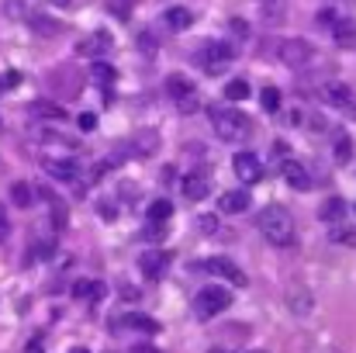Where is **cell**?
<instances>
[{"mask_svg": "<svg viewBox=\"0 0 356 353\" xmlns=\"http://www.w3.org/2000/svg\"><path fill=\"white\" fill-rule=\"evenodd\" d=\"M256 229L270 246H291L294 242V219L284 205H266L256 215Z\"/></svg>", "mask_w": 356, "mask_h": 353, "instance_id": "cell-1", "label": "cell"}, {"mask_svg": "<svg viewBox=\"0 0 356 353\" xmlns=\"http://www.w3.org/2000/svg\"><path fill=\"white\" fill-rule=\"evenodd\" d=\"M208 115H211V125H215V135L225 139V142H242L252 132L249 118L242 111H236V108H211Z\"/></svg>", "mask_w": 356, "mask_h": 353, "instance_id": "cell-2", "label": "cell"}, {"mask_svg": "<svg viewBox=\"0 0 356 353\" xmlns=\"http://www.w3.org/2000/svg\"><path fill=\"white\" fill-rule=\"evenodd\" d=\"M197 63H201L204 73L218 77V73H225V70L236 63V49H232L229 42H208V45L197 52Z\"/></svg>", "mask_w": 356, "mask_h": 353, "instance_id": "cell-3", "label": "cell"}, {"mask_svg": "<svg viewBox=\"0 0 356 353\" xmlns=\"http://www.w3.org/2000/svg\"><path fill=\"white\" fill-rule=\"evenodd\" d=\"M229 305H232V295L225 291V288H201L197 291V298H194V312L201 315V319H211V315H222V312H229Z\"/></svg>", "mask_w": 356, "mask_h": 353, "instance_id": "cell-4", "label": "cell"}, {"mask_svg": "<svg viewBox=\"0 0 356 353\" xmlns=\"http://www.w3.org/2000/svg\"><path fill=\"white\" fill-rule=\"evenodd\" d=\"M277 56H280V63H284V66H291V70H305V66L312 63L315 49H312L305 38H284V42H280V49H277Z\"/></svg>", "mask_w": 356, "mask_h": 353, "instance_id": "cell-5", "label": "cell"}, {"mask_svg": "<svg viewBox=\"0 0 356 353\" xmlns=\"http://www.w3.org/2000/svg\"><path fill=\"white\" fill-rule=\"evenodd\" d=\"M166 91H170V97L180 104L184 115L197 111V87H194V80H187L184 73H173V77L166 80Z\"/></svg>", "mask_w": 356, "mask_h": 353, "instance_id": "cell-6", "label": "cell"}, {"mask_svg": "<svg viewBox=\"0 0 356 353\" xmlns=\"http://www.w3.org/2000/svg\"><path fill=\"white\" fill-rule=\"evenodd\" d=\"M197 267H201L204 274H215V277H225V281H232L236 288H245V274L238 270L229 256H208V260H201Z\"/></svg>", "mask_w": 356, "mask_h": 353, "instance_id": "cell-7", "label": "cell"}, {"mask_svg": "<svg viewBox=\"0 0 356 353\" xmlns=\"http://www.w3.org/2000/svg\"><path fill=\"white\" fill-rule=\"evenodd\" d=\"M166 267H170V253H166V249H145V253L138 256V270H142L149 281H159V277L166 274Z\"/></svg>", "mask_w": 356, "mask_h": 353, "instance_id": "cell-8", "label": "cell"}, {"mask_svg": "<svg viewBox=\"0 0 356 353\" xmlns=\"http://www.w3.org/2000/svg\"><path fill=\"white\" fill-rule=\"evenodd\" d=\"M232 170H236V177L242 180V184H256V180L263 177V166H259L256 152H236Z\"/></svg>", "mask_w": 356, "mask_h": 353, "instance_id": "cell-9", "label": "cell"}, {"mask_svg": "<svg viewBox=\"0 0 356 353\" xmlns=\"http://www.w3.org/2000/svg\"><path fill=\"white\" fill-rule=\"evenodd\" d=\"M280 173H284V180H287L294 191H308V187H312V173H308L305 163H298V159H284V163H280Z\"/></svg>", "mask_w": 356, "mask_h": 353, "instance_id": "cell-10", "label": "cell"}, {"mask_svg": "<svg viewBox=\"0 0 356 353\" xmlns=\"http://www.w3.org/2000/svg\"><path fill=\"white\" fill-rule=\"evenodd\" d=\"M111 326H115V329H118V326H131L135 333H145V336H156V333H159V322H156L152 315H142V312H131V315H121V319L115 315Z\"/></svg>", "mask_w": 356, "mask_h": 353, "instance_id": "cell-11", "label": "cell"}, {"mask_svg": "<svg viewBox=\"0 0 356 353\" xmlns=\"http://www.w3.org/2000/svg\"><path fill=\"white\" fill-rule=\"evenodd\" d=\"M322 97H325V104H332V108H353V91L346 87V84H339V80H332V84H325L322 87Z\"/></svg>", "mask_w": 356, "mask_h": 353, "instance_id": "cell-12", "label": "cell"}, {"mask_svg": "<svg viewBox=\"0 0 356 353\" xmlns=\"http://www.w3.org/2000/svg\"><path fill=\"white\" fill-rule=\"evenodd\" d=\"M159 149V135L149 128V132H135L131 139H128V152H135V156H152Z\"/></svg>", "mask_w": 356, "mask_h": 353, "instance_id": "cell-13", "label": "cell"}, {"mask_svg": "<svg viewBox=\"0 0 356 353\" xmlns=\"http://www.w3.org/2000/svg\"><path fill=\"white\" fill-rule=\"evenodd\" d=\"M45 170L56 177V180H66V184H76L80 180V166L73 159H45Z\"/></svg>", "mask_w": 356, "mask_h": 353, "instance_id": "cell-14", "label": "cell"}, {"mask_svg": "<svg viewBox=\"0 0 356 353\" xmlns=\"http://www.w3.org/2000/svg\"><path fill=\"white\" fill-rule=\"evenodd\" d=\"M318 219H322L325 226H339V222L346 219V201H343V198H325L322 208H318Z\"/></svg>", "mask_w": 356, "mask_h": 353, "instance_id": "cell-15", "label": "cell"}, {"mask_svg": "<svg viewBox=\"0 0 356 353\" xmlns=\"http://www.w3.org/2000/svg\"><path fill=\"white\" fill-rule=\"evenodd\" d=\"M218 208H222L225 215H238V212H245V208H249V191H229V194H222Z\"/></svg>", "mask_w": 356, "mask_h": 353, "instance_id": "cell-16", "label": "cell"}, {"mask_svg": "<svg viewBox=\"0 0 356 353\" xmlns=\"http://www.w3.org/2000/svg\"><path fill=\"white\" fill-rule=\"evenodd\" d=\"M163 21H166V28H173V31H187V28L194 24V14H191L187 7H170V10L163 14Z\"/></svg>", "mask_w": 356, "mask_h": 353, "instance_id": "cell-17", "label": "cell"}, {"mask_svg": "<svg viewBox=\"0 0 356 353\" xmlns=\"http://www.w3.org/2000/svg\"><path fill=\"white\" fill-rule=\"evenodd\" d=\"M31 115L45 118V121H63V118H66V108L56 104V101H31Z\"/></svg>", "mask_w": 356, "mask_h": 353, "instance_id": "cell-18", "label": "cell"}, {"mask_svg": "<svg viewBox=\"0 0 356 353\" xmlns=\"http://www.w3.org/2000/svg\"><path fill=\"white\" fill-rule=\"evenodd\" d=\"M184 198H187V201H201V198H208V180H204L201 173L184 177Z\"/></svg>", "mask_w": 356, "mask_h": 353, "instance_id": "cell-19", "label": "cell"}, {"mask_svg": "<svg viewBox=\"0 0 356 353\" xmlns=\"http://www.w3.org/2000/svg\"><path fill=\"white\" fill-rule=\"evenodd\" d=\"M35 198H38V187H31V184H24V180H17V184L10 187V201H14L17 208H31Z\"/></svg>", "mask_w": 356, "mask_h": 353, "instance_id": "cell-20", "label": "cell"}, {"mask_svg": "<svg viewBox=\"0 0 356 353\" xmlns=\"http://www.w3.org/2000/svg\"><path fill=\"white\" fill-rule=\"evenodd\" d=\"M170 219H173V205H170V201L159 198V201L149 205V222H152V226H166Z\"/></svg>", "mask_w": 356, "mask_h": 353, "instance_id": "cell-21", "label": "cell"}, {"mask_svg": "<svg viewBox=\"0 0 356 353\" xmlns=\"http://www.w3.org/2000/svg\"><path fill=\"white\" fill-rule=\"evenodd\" d=\"M332 38H336L339 45H353L356 42V24L350 21V17H339L336 28H332Z\"/></svg>", "mask_w": 356, "mask_h": 353, "instance_id": "cell-22", "label": "cell"}, {"mask_svg": "<svg viewBox=\"0 0 356 353\" xmlns=\"http://www.w3.org/2000/svg\"><path fill=\"white\" fill-rule=\"evenodd\" d=\"M332 152H336L339 163H353V139H350L346 132H339L336 142H332Z\"/></svg>", "mask_w": 356, "mask_h": 353, "instance_id": "cell-23", "label": "cell"}, {"mask_svg": "<svg viewBox=\"0 0 356 353\" xmlns=\"http://www.w3.org/2000/svg\"><path fill=\"white\" fill-rule=\"evenodd\" d=\"M329 239L336 242V246H356V229L353 226H332V233H329Z\"/></svg>", "mask_w": 356, "mask_h": 353, "instance_id": "cell-24", "label": "cell"}, {"mask_svg": "<svg viewBox=\"0 0 356 353\" xmlns=\"http://www.w3.org/2000/svg\"><path fill=\"white\" fill-rule=\"evenodd\" d=\"M90 77H94L97 84H111V80H118V70H115L111 63H94V66H90Z\"/></svg>", "mask_w": 356, "mask_h": 353, "instance_id": "cell-25", "label": "cell"}, {"mask_svg": "<svg viewBox=\"0 0 356 353\" xmlns=\"http://www.w3.org/2000/svg\"><path fill=\"white\" fill-rule=\"evenodd\" d=\"M259 104H263L266 115H277V111H280V91H277V87H266V91L259 94Z\"/></svg>", "mask_w": 356, "mask_h": 353, "instance_id": "cell-26", "label": "cell"}, {"mask_svg": "<svg viewBox=\"0 0 356 353\" xmlns=\"http://www.w3.org/2000/svg\"><path fill=\"white\" fill-rule=\"evenodd\" d=\"M31 31H38V35H59V24H56L52 17L35 14V17H31Z\"/></svg>", "mask_w": 356, "mask_h": 353, "instance_id": "cell-27", "label": "cell"}, {"mask_svg": "<svg viewBox=\"0 0 356 353\" xmlns=\"http://www.w3.org/2000/svg\"><path fill=\"white\" fill-rule=\"evenodd\" d=\"M249 94H252V87H249L245 80H232V84L225 87V97H229V101H245Z\"/></svg>", "mask_w": 356, "mask_h": 353, "instance_id": "cell-28", "label": "cell"}, {"mask_svg": "<svg viewBox=\"0 0 356 353\" xmlns=\"http://www.w3.org/2000/svg\"><path fill=\"white\" fill-rule=\"evenodd\" d=\"M45 201L52 205V222H56V229H63V226H66V208H63L52 194H45Z\"/></svg>", "mask_w": 356, "mask_h": 353, "instance_id": "cell-29", "label": "cell"}, {"mask_svg": "<svg viewBox=\"0 0 356 353\" xmlns=\"http://www.w3.org/2000/svg\"><path fill=\"white\" fill-rule=\"evenodd\" d=\"M138 49H142V56H149V59H152V56H156V35L142 31V35H138Z\"/></svg>", "mask_w": 356, "mask_h": 353, "instance_id": "cell-30", "label": "cell"}, {"mask_svg": "<svg viewBox=\"0 0 356 353\" xmlns=\"http://www.w3.org/2000/svg\"><path fill=\"white\" fill-rule=\"evenodd\" d=\"M21 84V73L17 70H7V73H0V91H14Z\"/></svg>", "mask_w": 356, "mask_h": 353, "instance_id": "cell-31", "label": "cell"}, {"mask_svg": "<svg viewBox=\"0 0 356 353\" xmlns=\"http://www.w3.org/2000/svg\"><path fill=\"white\" fill-rule=\"evenodd\" d=\"M73 298L76 301H90V281H76L73 284Z\"/></svg>", "mask_w": 356, "mask_h": 353, "instance_id": "cell-32", "label": "cell"}, {"mask_svg": "<svg viewBox=\"0 0 356 353\" xmlns=\"http://www.w3.org/2000/svg\"><path fill=\"white\" fill-rule=\"evenodd\" d=\"M336 21H339V14H336V10H318V24H322V28H329V31H332V28H336Z\"/></svg>", "mask_w": 356, "mask_h": 353, "instance_id": "cell-33", "label": "cell"}, {"mask_svg": "<svg viewBox=\"0 0 356 353\" xmlns=\"http://www.w3.org/2000/svg\"><path fill=\"white\" fill-rule=\"evenodd\" d=\"M108 295V284L104 281H90V301H104Z\"/></svg>", "mask_w": 356, "mask_h": 353, "instance_id": "cell-34", "label": "cell"}, {"mask_svg": "<svg viewBox=\"0 0 356 353\" xmlns=\"http://www.w3.org/2000/svg\"><path fill=\"white\" fill-rule=\"evenodd\" d=\"M197 229H201V233H215V229H218V219H215V215H201Z\"/></svg>", "mask_w": 356, "mask_h": 353, "instance_id": "cell-35", "label": "cell"}, {"mask_svg": "<svg viewBox=\"0 0 356 353\" xmlns=\"http://www.w3.org/2000/svg\"><path fill=\"white\" fill-rule=\"evenodd\" d=\"M24 353H45V336H31L28 347H24Z\"/></svg>", "mask_w": 356, "mask_h": 353, "instance_id": "cell-36", "label": "cell"}, {"mask_svg": "<svg viewBox=\"0 0 356 353\" xmlns=\"http://www.w3.org/2000/svg\"><path fill=\"white\" fill-rule=\"evenodd\" d=\"M7 235H10V222H7V208L0 205V242H7Z\"/></svg>", "mask_w": 356, "mask_h": 353, "instance_id": "cell-37", "label": "cell"}, {"mask_svg": "<svg viewBox=\"0 0 356 353\" xmlns=\"http://www.w3.org/2000/svg\"><path fill=\"white\" fill-rule=\"evenodd\" d=\"M80 128H83V132H94V128H97V115H90V111L80 115Z\"/></svg>", "mask_w": 356, "mask_h": 353, "instance_id": "cell-38", "label": "cell"}, {"mask_svg": "<svg viewBox=\"0 0 356 353\" xmlns=\"http://www.w3.org/2000/svg\"><path fill=\"white\" fill-rule=\"evenodd\" d=\"M52 246H56L52 239H45V242H38V256H42V260H49V256H52Z\"/></svg>", "mask_w": 356, "mask_h": 353, "instance_id": "cell-39", "label": "cell"}, {"mask_svg": "<svg viewBox=\"0 0 356 353\" xmlns=\"http://www.w3.org/2000/svg\"><path fill=\"white\" fill-rule=\"evenodd\" d=\"M115 212H118V208H115V205H111V201H101V215H104V219H108V222H111V219H115Z\"/></svg>", "mask_w": 356, "mask_h": 353, "instance_id": "cell-40", "label": "cell"}, {"mask_svg": "<svg viewBox=\"0 0 356 353\" xmlns=\"http://www.w3.org/2000/svg\"><path fill=\"white\" fill-rule=\"evenodd\" d=\"M232 31H236V35H249V28H245V21H242V17L232 21Z\"/></svg>", "mask_w": 356, "mask_h": 353, "instance_id": "cell-41", "label": "cell"}, {"mask_svg": "<svg viewBox=\"0 0 356 353\" xmlns=\"http://www.w3.org/2000/svg\"><path fill=\"white\" fill-rule=\"evenodd\" d=\"M131 353H159V350H152V347H135Z\"/></svg>", "mask_w": 356, "mask_h": 353, "instance_id": "cell-42", "label": "cell"}, {"mask_svg": "<svg viewBox=\"0 0 356 353\" xmlns=\"http://www.w3.org/2000/svg\"><path fill=\"white\" fill-rule=\"evenodd\" d=\"M49 3H56V7H66V3H70V0H49Z\"/></svg>", "mask_w": 356, "mask_h": 353, "instance_id": "cell-43", "label": "cell"}, {"mask_svg": "<svg viewBox=\"0 0 356 353\" xmlns=\"http://www.w3.org/2000/svg\"><path fill=\"white\" fill-rule=\"evenodd\" d=\"M70 353H90V350H83V347H73V350H70Z\"/></svg>", "mask_w": 356, "mask_h": 353, "instance_id": "cell-44", "label": "cell"}, {"mask_svg": "<svg viewBox=\"0 0 356 353\" xmlns=\"http://www.w3.org/2000/svg\"><path fill=\"white\" fill-rule=\"evenodd\" d=\"M350 115H353V118H356V104H353V108H350Z\"/></svg>", "mask_w": 356, "mask_h": 353, "instance_id": "cell-45", "label": "cell"}, {"mask_svg": "<svg viewBox=\"0 0 356 353\" xmlns=\"http://www.w3.org/2000/svg\"><path fill=\"white\" fill-rule=\"evenodd\" d=\"M211 353H225V350H211Z\"/></svg>", "mask_w": 356, "mask_h": 353, "instance_id": "cell-46", "label": "cell"}, {"mask_svg": "<svg viewBox=\"0 0 356 353\" xmlns=\"http://www.w3.org/2000/svg\"><path fill=\"white\" fill-rule=\"evenodd\" d=\"M263 3H270V0H263Z\"/></svg>", "mask_w": 356, "mask_h": 353, "instance_id": "cell-47", "label": "cell"}]
</instances>
